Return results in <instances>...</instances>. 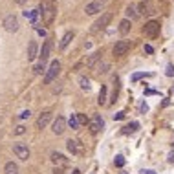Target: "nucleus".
Returning <instances> with one entry per match:
<instances>
[{"label":"nucleus","mask_w":174,"mask_h":174,"mask_svg":"<svg viewBox=\"0 0 174 174\" xmlns=\"http://www.w3.org/2000/svg\"><path fill=\"white\" fill-rule=\"evenodd\" d=\"M39 11L42 15V20L46 24H51L53 18H55V2L53 0H40V6H39Z\"/></svg>","instance_id":"f257e3e1"},{"label":"nucleus","mask_w":174,"mask_h":174,"mask_svg":"<svg viewBox=\"0 0 174 174\" xmlns=\"http://www.w3.org/2000/svg\"><path fill=\"white\" fill-rule=\"evenodd\" d=\"M110 20H112V13H101V17L94 22V26L90 28V31H92V33H99V31H103V29L110 24Z\"/></svg>","instance_id":"f03ea898"},{"label":"nucleus","mask_w":174,"mask_h":174,"mask_svg":"<svg viewBox=\"0 0 174 174\" xmlns=\"http://www.w3.org/2000/svg\"><path fill=\"white\" fill-rule=\"evenodd\" d=\"M59 73H61V62H59V61H51V64H50V68H48V72H46V75H44V83H46V84L53 83Z\"/></svg>","instance_id":"7ed1b4c3"},{"label":"nucleus","mask_w":174,"mask_h":174,"mask_svg":"<svg viewBox=\"0 0 174 174\" xmlns=\"http://www.w3.org/2000/svg\"><path fill=\"white\" fill-rule=\"evenodd\" d=\"M66 149H68V152H70L72 156H81V154L84 152L83 143H81L79 139H68V141H66Z\"/></svg>","instance_id":"20e7f679"},{"label":"nucleus","mask_w":174,"mask_h":174,"mask_svg":"<svg viewBox=\"0 0 174 174\" xmlns=\"http://www.w3.org/2000/svg\"><path fill=\"white\" fill-rule=\"evenodd\" d=\"M130 46H132V44H130V40H117L112 51H114V55H116V57H123V55H127V53H128Z\"/></svg>","instance_id":"39448f33"},{"label":"nucleus","mask_w":174,"mask_h":174,"mask_svg":"<svg viewBox=\"0 0 174 174\" xmlns=\"http://www.w3.org/2000/svg\"><path fill=\"white\" fill-rule=\"evenodd\" d=\"M13 152H15V156H17L18 160H22V161H28V158H29V149H28V145H24V143H15V145H13Z\"/></svg>","instance_id":"423d86ee"},{"label":"nucleus","mask_w":174,"mask_h":174,"mask_svg":"<svg viewBox=\"0 0 174 174\" xmlns=\"http://www.w3.org/2000/svg\"><path fill=\"white\" fill-rule=\"evenodd\" d=\"M2 26H4V29H6V31L15 33V31L18 29V20H17V17H15V15H7V17L4 18V22H2Z\"/></svg>","instance_id":"0eeeda50"},{"label":"nucleus","mask_w":174,"mask_h":174,"mask_svg":"<svg viewBox=\"0 0 174 174\" xmlns=\"http://www.w3.org/2000/svg\"><path fill=\"white\" fill-rule=\"evenodd\" d=\"M143 33H145V37H156L158 33H160V22H156V20H150V22H147L145 26H143Z\"/></svg>","instance_id":"6e6552de"},{"label":"nucleus","mask_w":174,"mask_h":174,"mask_svg":"<svg viewBox=\"0 0 174 174\" xmlns=\"http://www.w3.org/2000/svg\"><path fill=\"white\" fill-rule=\"evenodd\" d=\"M103 125H105V121H103V117L99 116V114H95L90 121H88V127H90V130H92V134H97L101 128H103Z\"/></svg>","instance_id":"1a4fd4ad"},{"label":"nucleus","mask_w":174,"mask_h":174,"mask_svg":"<svg viewBox=\"0 0 174 174\" xmlns=\"http://www.w3.org/2000/svg\"><path fill=\"white\" fill-rule=\"evenodd\" d=\"M101 11H103V4L99 0H94V2H90V4L84 6V13L86 15H97Z\"/></svg>","instance_id":"9d476101"},{"label":"nucleus","mask_w":174,"mask_h":174,"mask_svg":"<svg viewBox=\"0 0 174 174\" xmlns=\"http://www.w3.org/2000/svg\"><path fill=\"white\" fill-rule=\"evenodd\" d=\"M51 130H53V134L61 136V134L66 130V119H64L62 116H59V117L53 121V125H51Z\"/></svg>","instance_id":"9b49d317"},{"label":"nucleus","mask_w":174,"mask_h":174,"mask_svg":"<svg viewBox=\"0 0 174 174\" xmlns=\"http://www.w3.org/2000/svg\"><path fill=\"white\" fill-rule=\"evenodd\" d=\"M138 11H139V15H152L154 13V4L150 0H143L138 6Z\"/></svg>","instance_id":"f8f14e48"},{"label":"nucleus","mask_w":174,"mask_h":174,"mask_svg":"<svg viewBox=\"0 0 174 174\" xmlns=\"http://www.w3.org/2000/svg\"><path fill=\"white\" fill-rule=\"evenodd\" d=\"M51 121V112H42L37 119V128H44L48 127V123Z\"/></svg>","instance_id":"ddd939ff"},{"label":"nucleus","mask_w":174,"mask_h":174,"mask_svg":"<svg viewBox=\"0 0 174 174\" xmlns=\"http://www.w3.org/2000/svg\"><path fill=\"white\" fill-rule=\"evenodd\" d=\"M51 40H46L44 42V46H42V50H40V62H44L48 57H50V51H51Z\"/></svg>","instance_id":"4468645a"},{"label":"nucleus","mask_w":174,"mask_h":174,"mask_svg":"<svg viewBox=\"0 0 174 174\" xmlns=\"http://www.w3.org/2000/svg\"><path fill=\"white\" fill-rule=\"evenodd\" d=\"M37 51H39V46H37L35 40H31V42L28 44V61H33V59L37 57Z\"/></svg>","instance_id":"2eb2a0df"},{"label":"nucleus","mask_w":174,"mask_h":174,"mask_svg":"<svg viewBox=\"0 0 174 174\" xmlns=\"http://www.w3.org/2000/svg\"><path fill=\"white\" fill-rule=\"evenodd\" d=\"M72 39H73V31H66L64 37H62L61 42H59V48H61V50H66V46L72 42Z\"/></svg>","instance_id":"dca6fc26"},{"label":"nucleus","mask_w":174,"mask_h":174,"mask_svg":"<svg viewBox=\"0 0 174 174\" xmlns=\"http://www.w3.org/2000/svg\"><path fill=\"white\" fill-rule=\"evenodd\" d=\"M39 15H40V11L39 9H31V11H24V17L31 22V24H37V18H39Z\"/></svg>","instance_id":"f3484780"},{"label":"nucleus","mask_w":174,"mask_h":174,"mask_svg":"<svg viewBox=\"0 0 174 174\" xmlns=\"http://www.w3.org/2000/svg\"><path fill=\"white\" fill-rule=\"evenodd\" d=\"M101 51H95V53H92L90 57H88V61H86V66H90V68H95V62L97 61H101Z\"/></svg>","instance_id":"a211bd4d"},{"label":"nucleus","mask_w":174,"mask_h":174,"mask_svg":"<svg viewBox=\"0 0 174 174\" xmlns=\"http://www.w3.org/2000/svg\"><path fill=\"white\" fill-rule=\"evenodd\" d=\"M138 128H139V123H138V121H132V123H128L121 132H123V134H134V132H138Z\"/></svg>","instance_id":"6ab92c4d"},{"label":"nucleus","mask_w":174,"mask_h":174,"mask_svg":"<svg viewBox=\"0 0 174 174\" xmlns=\"http://www.w3.org/2000/svg\"><path fill=\"white\" fill-rule=\"evenodd\" d=\"M51 161H53L55 165H64L68 160H66V158L61 154V152H51Z\"/></svg>","instance_id":"aec40b11"},{"label":"nucleus","mask_w":174,"mask_h":174,"mask_svg":"<svg viewBox=\"0 0 174 174\" xmlns=\"http://www.w3.org/2000/svg\"><path fill=\"white\" fill-rule=\"evenodd\" d=\"M125 13H127V17H128V20H136L138 17H139V13L136 11V7L130 4V6H127V9H125Z\"/></svg>","instance_id":"412c9836"},{"label":"nucleus","mask_w":174,"mask_h":174,"mask_svg":"<svg viewBox=\"0 0 174 174\" xmlns=\"http://www.w3.org/2000/svg\"><path fill=\"white\" fill-rule=\"evenodd\" d=\"M130 28H132V26H130V20H128V18H125V20L119 22V33H121V35H127V33L130 31Z\"/></svg>","instance_id":"4be33fe9"},{"label":"nucleus","mask_w":174,"mask_h":174,"mask_svg":"<svg viewBox=\"0 0 174 174\" xmlns=\"http://www.w3.org/2000/svg\"><path fill=\"white\" fill-rule=\"evenodd\" d=\"M4 172L6 174H18V165L13 163V161H7L6 167H4Z\"/></svg>","instance_id":"5701e85b"},{"label":"nucleus","mask_w":174,"mask_h":174,"mask_svg":"<svg viewBox=\"0 0 174 174\" xmlns=\"http://www.w3.org/2000/svg\"><path fill=\"white\" fill-rule=\"evenodd\" d=\"M97 103H99L101 106H105V105H106V86H101V90H99V99H97Z\"/></svg>","instance_id":"b1692460"},{"label":"nucleus","mask_w":174,"mask_h":174,"mask_svg":"<svg viewBox=\"0 0 174 174\" xmlns=\"http://www.w3.org/2000/svg\"><path fill=\"white\" fill-rule=\"evenodd\" d=\"M68 125H70V128H73V130H77V128H79V121H77V116H75V114H72V116H70Z\"/></svg>","instance_id":"393cba45"},{"label":"nucleus","mask_w":174,"mask_h":174,"mask_svg":"<svg viewBox=\"0 0 174 174\" xmlns=\"http://www.w3.org/2000/svg\"><path fill=\"white\" fill-rule=\"evenodd\" d=\"M108 68H110V66H108V62H99V64L95 66V72H97V73H106V72H108Z\"/></svg>","instance_id":"a878e982"},{"label":"nucleus","mask_w":174,"mask_h":174,"mask_svg":"<svg viewBox=\"0 0 174 174\" xmlns=\"http://www.w3.org/2000/svg\"><path fill=\"white\" fill-rule=\"evenodd\" d=\"M79 84H81V88H83V90H90V86H92L88 77H81V79H79Z\"/></svg>","instance_id":"bb28decb"},{"label":"nucleus","mask_w":174,"mask_h":174,"mask_svg":"<svg viewBox=\"0 0 174 174\" xmlns=\"http://www.w3.org/2000/svg\"><path fill=\"white\" fill-rule=\"evenodd\" d=\"M117 92H119V81H117V77L114 79V94H112V103H116L117 101Z\"/></svg>","instance_id":"cd10ccee"},{"label":"nucleus","mask_w":174,"mask_h":174,"mask_svg":"<svg viewBox=\"0 0 174 174\" xmlns=\"http://www.w3.org/2000/svg\"><path fill=\"white\" fill-rule=\"evenodd\" d=\"M114 163H116V167H123V165H125V158H123V156H116Z\"/></svg>","instance_id":"c85d7f7f"},{"label":"nucleus","mask_w":174,"mask_h":174,"mask_svg":"<svg viewBox=\"0 0 174 174\" xmlns=\"http://www.w3.org/2000/svg\"><path fill=\"white\" fill-rule=\"evenodd\" d=\"M75 116H77V121H79V125H86V123H88V121H86V117H84L83 114H75Z\"/></svg>","instance_id":"c756f323"},{"label":"nucleus","mask_w":174,"mask_h":174,"mask_svg":"<svg viewBox=\"0 0 174 174\" xmlns=\"http://www.w3.org/2000/svg\"><path fill=\"white\" fill-rule=\"evenodd\" d=\"M42 72H44V62H39L35 66V73H42Z\"/></svg>","instance_id":"7c9ffc66"},{"label":"nucleus","mask_w":174,"mask_h":174,"mask_svg":"<svg viewBox=\"0 0 174 174\" xmlns=\"http://www.w3.org/2000/svg\"><path fill=\"white\" fill-rule=\"evenodd\" d=\"M24 132H26V128H24L22 125H18V127L15 128V134H17V136H20V134H24Z\"/></svg>","instance_id":"2f4dec72"},{"label":"nucleus","mask_w":174,"mask_h":174,"mask_svg":"<svg viewBox=\"0 0 174 174\" xmlns=\"http://www.w3.org/2000/svg\"><path fill=\"white\" fill-rule=\"evenodd\" d=\"M35 29H37V33H39L40 37H46V29H44V28H39V26H35Z\"/></svg>","instance_id":"473e14b6"},{"label":"nucleus","mask_w":174,"mask_h":174,"mask_svg":"<svg viewBox=\"0 0 174 174\" xmlns=\"http://www.w3.org/2000/svg\"><path fill=\"white\" fill-rule=\"evenodd\" d=\"M145 75H149V73H134V75H132V81L136 83L138 79H141V77H145Z\"/></svg>","instance_id":"72a5a7b5"},{"label":"nucleus","mask_w":174,"mask_h":174,"mask_svg":"<svg viewBox=\"0 0 174 174\" xmlns=\"http://www.w3.org/2000/svg\"><path fill=\"white\" fill-rule=\"evenodd\" d=\"M31 116V112L29 110H24V112H20V119H28Z\"/></svg>","instance_id":"f704fd0d"},{"label":"nucleus","mask_w":174,"mask_h":174,"mask_svg":"<svg viewBox=\"0 0 174 174\" xmlns=\"http://www.w3.org/2000/svg\"><path fill=\"white\" fill-rule=\"evenodd\" d=\"M167 75H169V77H172V75H174V66H172V64H169V66H167Z\"/></svg>","instance_id":"c9c22d12"},{"label":"nucleus","mask_w":174,"mask_h":174,"mask_svg":"<svg viewBox=\"0 0 174 174\" xmlns=\"http://www.w3.org/2000/svg\"><path fill=\"white\" fill-rule=\"evenodd\" d=\"M139 110H141L143 114H145V112H149V105H147V103H141V106H139Z\"/></svg>","instance_id":"e433bc0d"},{"label":"nucleus","mask_w":174,"mask_h":174,"mask_svg":"<svg viewBox=\"0 0 174 174\" xmlns=\"http://www.w3.org/2000/svg\"><path fill=\"white\" fill-rule=\"evenodd\" d=\"M145 51H147V53H152V51H154V48H152L150 44H145Z\"/></svg>","instance_id":"4c0bfd02"},{"label":"nucleus","mask_w":174,"mask_h":174,"mask_svg":"<svg viewBox=\"0 0 174 174\" xmlns=\"http://www.w3.org/2000/svg\"><path fill=\"white\" fill-rule=\"evenodd\" d=\"M125 117V112H117L116 116H114V119H123Z\"/></svg>","instance_id":"58836bf2"},{"label":"nucleus","mask_w":174,"mask_h":174,"mask_svg":"<svg viewBox=\"0 0 174 174\" xmlns=\"http://www.w3.org/2000/svg\"><path fill=\"white\" fill-rule=\"evenodd\" d=\"M169 163H174V152H169Z\"/></svg>","instance_id":"ea45409f"},{"label":"nucleus","mask_w":174,"mask_h":174,"mask_svg":"<svg viewBox=\"0 0 174 174\" xmlns=\"http://www.w3.org/2000/svg\"><path fill=\"white\" fill-rule=\"evenodd\" d=\"M141 174H156V172H154V171H149V169H143Z\"/></svg>","instance_id":"a19ab883"},{"label":"nucleus","mask_w":174,"mask_h":174,"mask_svg":"<svg viewBox=\"0 0 174 174\" xmlns=\"http://www.w3.org/2000/svg\"><path fill=\"white\" fill-rule=\"evenodd\" d=\"M72 174H81V171H79V169H75V171H73Z\"/></svg>","instance_id":"79ce46f5"},{"label":"nucleus","mask_w":174,"mask_h":174,"mask_svg":"<svg viewBox=\"0 0 174 174\" xmlns=\"http://www.w3.org/2000/svg\"><path fill=\"white\" fill-rule=\"evenodd\" d=\"M15 2H17V4H24L26 0H15Z\"/></svg>","instance_id":"37998d69"},{"label":"nucleus","mask_w":174,"mask_h":174,"mask_svg":"<svg viewBox=\"0 0 174 174\" xmlns=\"http://www.w3.org/2000/svg\"><path fill=\"white\" fill-rule=\"evenodd\" d=\"M53 174H62V172H61V171H59V169H57V171H55V172H53Z\"/></svg>","instance_id":"c03bdc74"},{"label":"nucleus","mask_w":174,"mask_h":174,"mask_svg":"<svg viewBox=\"0 0 174 174\" xmlns=\"http://www.w3.org/2000/svg\"><path fill=\"white\" fill-rule=\"evenodd\" d=\"M99 2H101V4H105V2H108V0H99Z\"/></svg>","instance_id":"a18cd8bd"},{"label":"nucleus","mask_w":174,"mask_h":174,"mask_svg":"<svg viewBox=\"0 0 174 174\" xmlns=\"http://www.w3.org/2000/svg\"><path fill=\"white\" fill-rule=\"evenodd\" d=\"M119 174H128V172H119Z\"/></svg>","instance_id":"49530a36"},{"label":"nucleus","mask_w":174,"mask_h":174,"mask_svg":"<svg viewBox=\"0 0 174 174\" xmlns=\"http://www.w3.org/2000/svg\"><path fill=\"white\" fill-rule=\"evenodd\" d=\"M172 90H174V88H172Z\"/></svg>","instance_id":"de8ad7c7"}]
</instances>
